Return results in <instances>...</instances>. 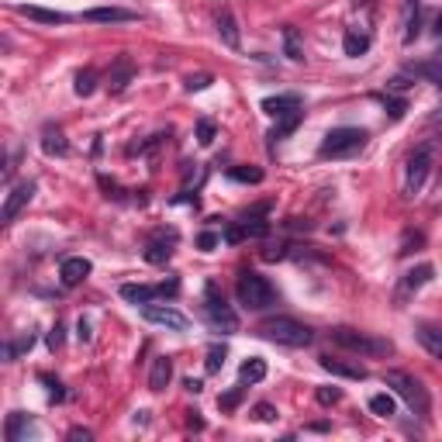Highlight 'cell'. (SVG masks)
Instances as JSON below:
<instances>
[{
    "mask_svg": "<svg viewBox=\"0 0 442 442\" xmlns=\"http://www.w3.org/2000/svg\"><path fill=\"white\" fill-rule=\"evenodd\" d=\"M256 335L266 339V342H277V346H291V349H304V346L315 342V332L304 322L291 318V315H270V318H263L256 325Z\"/></svg>",
    "mask_w": 442,
    "mask_h": 442,
    "instance_id": "obj_1",
    "label": "cell"
},
{
    "mask_svg": "<svg viewBox=\"0 0 442 442\" xmlns=\"http://www.w3.org/2000/svg\"><path fill=\"white\" fill-rule=\"evenodd\" d=\"M235 294H239V304H242L246 311H266V308H273V304L280 301V297H277V287H273L263 273H256V270H242V273H239Z\"/></svg>",
    "mask_w": 442,
    "mask_h": 442,
    "instance_id": "obj_2",
    "label": "cell"
},
{
    "mask_svg": "<svg viewBox=\"0 0 442 442\" xmlns=\"http://www.w3.org/2000/svg\"><path fill=\"white\" fill-rule=\"evenodd\" d=\"M383 387H390V390L411 408V414L428 418L432 401H428V390H425V383H421L418 377H411V373H404V370H387V373H383Z\"/></svg>",
    "mask_w": 442,
    "mask_h": 442,
    "instance_id": "obj_3",
    "label": "cell"
},
{
    "mask_svg": "<svg viewBox=\"0 0 442 442\" xmlns=\"http://www.w3.org/2000/svg\"><path fill=\"white\" fill-rule=\"evenodd\" d=\"M366 142H370V131H366V128H349V125H342V128H332V131L322 138L318 156H322V159H349V156L363 152Z\"/></svg>",
    "mask_w": 442,
    "mask_h": 442,
    "instance_id": "obj_4",
    "label": "cell"
},
{
    "mask_svg": "<svg viewBox=\"0 0 442 442\" xmlns=\"http://www.w3.org/2000/svg\"><path fill=\"white\" fill-rule=\"evenodd\" d=\"M328 335H332L335 346H342V349H349V352H359V356H390V352H394V342H390V339H380V335L349 328V325H335Z\"/></svg>",
    "mask_w": 442,
    "mask_h": 442,
    "instance_id": "obj_5",
    "label": "cell"
},
{
    "mask_svg": "<svg viewBox=\"0 0 442 442\" xmlns=\"http://www.w3.org/2000/svg\"><path fill=\"white\" fill-rule=\"evenodd\" d=\"M204 318L211 328L225 332V335L239 332V315L232 311V304L225 301V294H221V287L214 280H207V287H204Z\"/></svg>",
    "mask_w": 442,
    "mask_h": 442,
    "instance_id": "obj_6",
    "label": "cell"
},
{
    "mask_svg": "<svg viewBox=\"0 0 442 442\" xmlns=\"http://www.w3.org/2000/svg\"><path fill=\"white\" fill-rule=\"evenodd\" d=\"M432 159H435V142H421L411 156H408V169H404V197H418L425 180H428V169H432Z\"/></svg>",
    "mask_w": 442,
    "mask_h": 442,
    "instance_id": "obj_7",
    "label": "cell"
},
{
    "mask_svg": "<svg viewBox=\"0 0 442 442\" xmlns=\"http://www.w3.org/2000/svg\"><path fill=\"white\" fill-rule=\"evenodd\" d=\"M432 277H435V266H432V263H418L414 270H408V273L397 280V287H394V308H404Z\"/></svg>",
    "mask_w": 442,
    "mask_h": 442,
    "instance_id": "obj_8",
    "label": "cell"
},
{
    "mask_svg": "<svg viewBox=\"0 0 442 442\" xmlns=\"http://www.w3.org/2000/svg\"><path fill=\"white\" fill-rule=\"evenodd\" d=\"M142 318L149 322V325H162V328H169V332H187L190 328V322H187V315L183 311H176L173 304H142Z\"/></svg>",
    "mask_w": 442,
    "mask_h": 442,
    "instance_id": "obj_9",
    "label": "cell"
},
{
    "mask_svg": "<svg viewBox=\"0 0 442 442\" xmlns=\"http://www.w3.org/2000/svg\"><path fill=\"white\" fill-rule=\"evenodd\" d=\"M35 190H39L35 180H21L18 187H11V193H8V200H4V211H0V221H4V225H11V221L32 204Z\"/></svg>",
    "mask_w": 442,
    "mask_h": 442,
    "instance_id": "obj_10",
    "label": "cell"
},
{
    "mask_svg": "<svg viewBox=\"0 0 442 442\" xmlns=\"http://www.w3.org/2000/svg\"><path fill=\"white\" fill-rule=\"evenodd\" d=\"M173 246H176V232L173 229H159L149 242H145V249H142V256H145V263H152V266H162V263H169V256H173Z\"/></svg>",
    "mask_w": 442,
    "mask_h": 442,
    "instance_id": "obj_11",
    "label": "cell"
},
{
    "mask_svg": "<svg viewBox=\"0 0 442 442\" xmlns=\"http://www.w3.org/2000/svg\"><path fill=\"white\" fill-rule=\"evenodd\" d=\"M266 235H270V221H263V218L235 221V225L225 229V242L229 246H239L242 239H266Z\"/></svg>",
    "mask_w": 442,
    "mask_h": 442,
    "instance_id": "obj_12",
    "label": "cell"
},
{
    "mask_svg": "<svg viewBox=\"0 0 442 442\" xmlns=\"http://www.w3.org/2000/svg\"><path fill=\"white\" fill-rule=\"evenodd\" d=\"M263 114H270V118H291V114H297V111H304V104H301V94H277V97H266L263 104Z\"/></svg>",
    "mask_w": 442,
    "mask_h": 442,
    "instance_id": "obj_13",
    "label": "cell"
},
{
    "mask_svg": "<svg viewBox=\"0 0 442 442\" xmlns=\"http://www.w3.org/2000/svg\"><path fill=\"white\" fill-rule=\"evenodd\" d=\"M318 363H322V370H325V373H332V377H346V380H366V377H370V370H366L363 363H356V359L322 356Z\"/></svg>",
    "mask_w": 442,
    "mask_h": 442,
    "instance_id": "obj_14",
    "label": "cell"
},
{
    "mask_svg": "<svg viewBox=\"0 0 442 442\" xmlns=\"http://www.w3.org/2000/svg\"><path fill=\"white\" fill-rule=\"evenodd\" d=\"M32 435H39L35 418H28L25 411H11L8 421H4V439H8V442H28Z\"/></svg>",
    "mask_w": 442,
    "mask_h": 442,
    "instance_id": "obj_15",
    "label": "cell"
},
{
    "mask_svg": "<svg viewBox=\"0 0 442 442\" xmlns=\"http://www.w3.org/2000/svg\"><path fill=\"white\" fill-rule=\"evenodd\" d=\"M414 339L421 342V349L442 363V325H432V322H418L414 325Z\"/></svg>",
    "mask_w": 442,
    "mask_h": 442,
    "instance_id": "obj_16",
    "label": "cell"
},
{
    "mask_svg": "<svg viewBox=\"0 0 442 442\" xmlns=\"http://www.w3.org/2000/svg\"><path fill=\"white\" fill-rule=\"evenodd\" d=\"M135 18L138 14L125 11V8H90V11H83V21H90V25H128Z\"/></svg>",
    "mask_w": 442,
    "mask_h": 442,
    "instance_id": "obj_17",
    "label": "cell"
},
{
    "mask_svg": "<svg viewBox=\"0 0 442 442\" xmlns=\"http://www.w3.org/2000/svg\"><path fill=\"white\" fill-rule=\"evenodd\" d=\"M90 260H83V256H70V260H63V266H59V280H63V287H80L87 277H90Z\"/></svg>",
    "mask_w": 442,
    "mask_h": 442,
    "instance_id": "obj_18",
    "label": "cell"
},
{
    "mask_svg": "<svg viewBox=\"0 0 442 442\" xmlns=\"http://www.w3.org/2000/svg\"><path fill=\"white\" fill-rule=\"evenodd\" d=\"M131 76H135L131 56H118L114 66H111V73H107V90H111V94H121V90L131 83Z\"/></svg>",
    "mask_w": 442,
    "mask_h": 442,
    "instance_id": "obj_19",
    "label": "cell"
},
{
    "mask_svg": "<svg viewBox=\"0 0 442 442\" xmlns=\"http://www.w3.org/2000/svg\"><path fill=\"white\" fill-rule=\"evenodd\" d=\"M128 304H152V301H159L162 297V291H159V284H121V291H118Z\"/></svg>",
    "mask_w": 442,
    "mask_h": 442,
    "instance_id": "obj_20",
    "label": "cell"
},
{
    "mask_svg": "<svg viewBox=\"0 0 442 442\" xmlns=\"http://www.w3.org/2000/svg\"><path fill=\"white\" fill-rule=\"evenodd\" d=\"M173 380V359L169 356H156L152 359V370H149V390L152 394H162Z\"/></svg>",
    "mask_w": 442,
    "mask_h": 442,
    "instance_id": "obj_21",
    "label": "cell"
},
{
    "mask_svg": "<svg viewBox=\"0 0 442 442\" xmlns=\"http://www.w3.org/2000/svg\"><path fill=\"white\" fill-rule=\"evenodd\" d=\"M404 73H411L414 80H428V83L442 87V52H439V56H432V59H425V63H411V66H404Z\"/></svg>",
    "mask_w": 442,
    "mask_h": 442,
    "instance_id": "obj_22",
    "label": "cell"
},
{
    "mask_svg": "<svg viewBox=\"0 0 442 442\" xmlns=\"http://www.w3.org/2000/svg\"><path fill=\"white\" fill-rule=\"evenodd\" d=\"M218 39L229 49H242V32H239V21H235V14L229 8L218 14Z\"/></svg>",
    "mask_w": 442,
    "mask_h": 442,
    "instance_id": "obj_23",
    "label": "cell"
},
{
    "mask_svg": "<svg viewBox=\"0 0 442 442\" xmlns=\"http://www.w3.org/2000/svg\"><path fill=\"white\" fill-rule=\"evenodd\" d=\"M42 149H45V156H59V159L70 156V142H66L59 125H45L42 128Z\"/></svg>",
    "mask_w": 442,
    "mask_h": 442,
    "instance_id": "obj_24",
    "label": "cell"
},
{
    "mask_svg": "<svg viewBox=\"0 0 442 442\" xmlns=\"http://www.w3.org/2000/svg\"><path fill=\"white\" fill-rule=\"evenodd\" d=\"M280 35H284V56H287L291 63H301V59H304V42H301V32H297L294 25H284V28H280Z\"/></svg>",
    "mask_w": 442,
    "mask_h": 442,
    "instance_id": "obj_25",
    "label": "cell"
},
{
    "mask_svg": "<svg viewBox=\"0 0 442 442\" xmlns=\"http://www.w3.org/2000/svg\"><path fill=\"white\" fill-rule=\"evenodd\" d=\"M18 14H21V18H32V21H39V25H66V21H70V14H63V11H45V8H18Z\"/></svg>",
    "mask_w": 442,
    "mask_h": 442,
    "instance_id": "obj_26",
    "label": "cell"
},
{
    "mask_svg": "<svg viewBox=\"0 0 442 442\" xmlns=\"http://www.w3.org/2000/svg\"><path fill=\"white\" fill-rule=\"evenodd\" d=\"M366 49H370V35H366V32L349 28V32H346V39H342V52H346V56H363Z\"/></svg>",
    "mask_w": 442,
    "mask_h": 442,
    "instance_id": "obj_27",
    "label": "cell"
},
{
    "mask_svg": "<svg viewBox=\"0 0 442 442\" xmlns=\"http://www.w3.org/2000/svg\"><path fill=\"white\" fill-rule=\"evenodd\" d=\"M32 346H35V332H21L14 342H4V359H8V363H14V359H18L21 352H28Z\"/></svg>",
    "mask_w": 442,
    "mask_h": 442,
    "instance_id": "obj_28",
    "label": "cell"
},
{
    "mask_svg": "<svg viewBox=\"0 0 442 442\" xmlns=\"http://www.w3.org/2000/svg\"><path fill=\"white\" fill-rule=\"evenodd\" d=\"M246 390H249V383H246V380H239V383H235L232 390H225V394L218 397V408H221V411H235V408L242 404Z\"/></svg>",
    "mask_w": 442,
    "mask_h": 442,
    "instance_id": "obj_29",
    "label": "cell"
},
{
    "mask_svg": "<svg viewBox=\"0 0 442 442\" xmlns=\"http://www.w3.org/2000/svg\"><path fill=\"white\" fill-rule=\"evenodd\" d=\"M263 377H266V359H260V356L246 359L242 370H239V380H246V383H260Z\"/></svg>",
    "mask_w": 442,
    "mask_h": 442,
    "instance_id": "obj_30",
    "label": "cell"
},
{
    "mask_svg": "<svg viewBox=\"0 0 442 442\" xmlns=\"http://www.w3.org/2000/svg\"><path fill=\"white\" fill-rule=\"evenodd\" d=\"M225 359H229V349L221 346V342H211V346H207V359H204V370H207V373H221V366H225Z\"/></svg>",
    "mask_w": 442,
    "mask_h": 442,
    "instance_id": "obj_31",
    "label": "cell"
},
{
    "mask_svg": "<svg viewBox=\"0 0 442 442\" xmlns=\"http://www.w3.org/2000/svg\"><path fill=\"white\" fill-rule=\"evenodd\" d=\"M301 121H304V111H297V114H291V118H280V121H277V128L270 131V142H280V138H287V135H291V131H294Z\"/></svg>",
    "mask_w": 442,
    "mask_h": 442,
    "instance_id": "obj_32",
    "label": "cell"
},
{
    "mask_svg": "<svg viewBox=\"0 0 442 442\" xmlns=\"http://www.w3.org/2000/svg\"><path fill=\"white\" fill-rule=\"evenodd\" d=\"M370 411H373L377 418H390V414L397 411V401H394L390 394H373V397H370Z\"/></svg>",
    "mask_w": 442,
    "mask_h": 442,
    "instance_id": "obj_33",
    "label": "cell"
},
{
    "mask_svg": "<svg viewBox=\"0 0 442 442\" xmlns=\"http://www.w3.org/2000/svg\"><path fill=\"white\" fill-rule=\"evenodd\" d=\"M73 90H76L80 97H90V94L97 90V70H80V73H76Z\"/></svg>",
    "mask_w": 442,
    "mask_h": 442,
    "instance_id": "obj_34",
    "label": "cell"
},
{
    "mask_svg": "<svg viewBox=\"0 0 442 442\" xmlns=\"http://www.w3.org/2000/svg\"><path fill=\"white\" fill-rule=\"evenodd\" d=\"M229 176L239 180V183H263V169L260 166H232Z\"/></svg>",
    "mask_w": 442,
    "mask_h": 442,
    "instance_id": "obj_35",
    "label": "cell"
},
{
    "mask_svg": "<svg viewBox=\"0 0 442 442\" xmlns=\"http://www.w3.org/2000/svg\"><path fill=\"white\" fill-rule=\"evenodd\" d=\"M211 83H214L211 73H197V76H187V80H183V90H187V94H197V90H207Z\"/></svg>",
    "mask_w": 442,
    "mask_h": 442,
    "instance_id": "obj_36",
    "label": "cell"
},
{
    "mask_svg": "<svg viewBox=\"0 0 442 442\" xmlns=\"http://www.w3.org/2000/svg\"><path fill=\"white\" fill-rule=\"evenodd\" d=\"M383 107H387V118L390 121H401L404 111H408V101L404 97H383Z\"/></svg>",
    "mask_w": 442,
    "mask_h": 442,
    "instance_id": "obj_37",
    "label": "cell"
},
{
    "mask_svg": "<svg viewBox=\"0 0 442 442\" xmlns=\"http://www.w3.org/2000/svg\"><path fill=\"white\" fill-rule=\"evenodd\" d=\"M214 135H218V125H214L211 118H200V121H197V142H200V145H211Z\"/></svg>",
    "mask_w": 442,
    "mask_h": 442,
    "instance_id": "obj_38",
    "label": "cell"
},
{
    "mask_svg": "<svg viewBox=\"0 0 442 442\" xmlns=\"http://www.w3.org/2000/svg\"><path fill=\"white\" fill-rule=\"evenodd\" d=\"M411 83H414V76H411V73H397V76H390V80H387V94H404Z\"/></svg>",
    "mask_w": 442,
    "mask_h": 442,
    "instance_id": "obj_39",
    "label": "cell"
},
{
    "mask_svg": "<svg viewBox=\"0 0 442 442\" xmlns=\"http://www.w3.org/2000/svg\"><path fill=\"white\" fill-rule=\"evenodd\" d=\"M315 397H318V404L332 408V404H339V401H342V390H339V387H318V390H315Z\"/></svg>",
    "mask_w": 442,
    "mask_h": 442,
    "instance_id": "obj_40",
    "label": "cell"
},
{
    "mask_svg": "<svg viewBox=\"0 0 442 442\" xmlns=\"http://www.w3.org/2000/svg\"><path fill=\"white\" fill-rule=\"evenodd\" d=\"M253 418H256V421H277V408H273L270 401H260V404L253 408Z\"/></svg>",
    "mask_w": 442,
    "mask_h": 442,
    "instance_id": "obj_41",
    "label": "cell"
},
{
    "mask_svg": "<svg viewBox=\"0 0 442 442\" xmlns=\"http://www.w3.org/2000/svg\"><path fill=\"white\" fill-rule=\"evenodd\" d=\"M418 28H421V14H418V8H414V14H408V32H404V45H411V42L418 39Z\"/></svg>",
    "mask_w": 442,
    "mask_h": 442,
    "instance_id": "obj_42",
    "label": "cell"
},
{
    "mask_svg": "<svg viewBox=\"0 0 442 442\" xmlns=\"http://www.w3.org/2000/svg\"><path fill=\"white\" fill-rule=\"evenodd\" d=\"M45 342H49V349H52V352H56V349H63V342H66V328L56 322V325L49 328V339H45Z\"/></svg>",
    "mask_w": 442,
    "mask_h": 442,
    "instance_id": "obj_43",
    "label": "cell"
},
{
    "mask_svg": "<svg viewBox=\"0 0 442 442\" xmlns=\"http://www.w3.org/2000/svg\"><path fill=\"white\" fill-rule=\"evenodd\" d=\"M421 242H425V235H421V232H404V239H401V249H397V253H401V256H408V253H411V246H421Z\"/></svg>",
    "mask_w": 442,
    "mask_h": 442,
    "instance_id": "obj_44",
    "label": "cell"
},
{
    "mask_svg": "<svg viewBox=\"0 0 442 442\" xmlns=\"http://www.w3.org/2000/svg\"><path fill=\"white\" fill-rule=\"evenodd\" d=\"M42 383L49 387V397H52V401H63V397H66V390H63V383H59V380H52L49 373H42Z\"/></svg>",
    "mask_w": 442,
    "mask_h": 442,
    "instance_id": "obj_45",
    "label": "cell"
},
{
    "mask_svg": "<svg viewBox=\"0 0 442 442\" xmlns=\"http://www.w3.org/2000/svg\"><path fill=\"white\" fill-rule=\"evenodd\" d=\"M97 183L107 190V197H114V200H125V193H121V187H118L114 180H107V176H97Z\"/></svg>",
    "mask_w": 442,
    "mask_h": 442,
    "instance_id": "obj_46",
    "label": "cell"
},
{
    "mask_svg": "<svg viewBox=\"0 0 442 442\" xmlns=\"http://www.w3.org/2000/svg\"><path fill=\"white\" fill-rule=\"evenodd\" d=\"M218 242H221V239H218V235H214V232H204V235H200V239H197V246H200V249H204V253H211V249H214V246H218Z\"/></svg>",
    "mask_w": 442,
    "mask_h": 442,
    "instance_id": "obj_47",
    "label": "cell"
},
{
    "mask_svg": "<svg viewBox=\"0 0 442 442\" xmlns=\"http://www.w3.org/2000/svg\"><path fill=\"white\" fill-rule=\"evenodd\" d=\"M76 339H80V342H90V339H94V332H90V322H87V318H80V322H76Z\"/></svg>",
    "mask_w": 442,
    "mask_h": 442,
    "instance_id": "obj_48",
    "label": "cell"
},
{
    "mask_svg": "<svg viewBox=\"0 0 442 442\" xmlns=\"http://www.w3.org/2000/svg\"><path fill=\"white\" fill-rule=\"evenodd\" d=\"M66 439H70V442H90L94 435H90V428H80V425H76V428H70Z\"/></svg>",
    "mask_w": 442,
    "mask_h": 442,
    "instance_id": "obj_49",
    "label": "cell"
},
{
    "mask_svg": "<svg viewBox=\"0 0 442 442\" xmlns=\"http://www.w3.org/2000/svg\"><path fill=\"white\" fill-rule=\"evenodd\" d=\"M183 387H187L190 394H200V390H204V383H200V380H193V377H187V380H183Z\"/></svg>",
    "mask_w": 442,
    "mask_h": 442,
    "instance_id": "obj_50",
    "label": "cell"
},
{
    "mask_svg": "<svg viewBox=\"0 0 442 442\" xmlns=\"http://www.w3.org/2000/svg\"><path fill=\"white\" fill-rule=\"evenodd\" d=\"M187 421H190V428H204V421L197 418V411H190V418H187Z\"/></svg>",
    "mask_w": 442,
    "mask_h": 442,
    "instance_id": "obj_51",
    "label": "cell"
},
{
    "mask_svg": "<svg viewBox=\"0 0 442 442\" xmlns=\"http://www.w3.org/2000/svg\"><path fill=\"white\" fill-rule=\"evenodd\" d=\"M435 35L442 39V11H439V18H435Z\"/></svg>",
    "mask_w": 442,
    "mask_h": 442,
    "instance_id": "obj_52",
    "label": "cell"
},
{
    "mask_svg": "<svg viewBox=\"0 0 442 442\" xmlns=\"http://www.w3.org/2000/svg\"><path fill=\"white\" fill-rule=\"evenodd\" d=\"M432 121H442V107H439V111H435V114H432Z\"/></svg>",
    "mask_w": 442,
    "mask_h": 442,
    "instance_id": "obj_53",
    "label": "cell"
}]
</instances>
